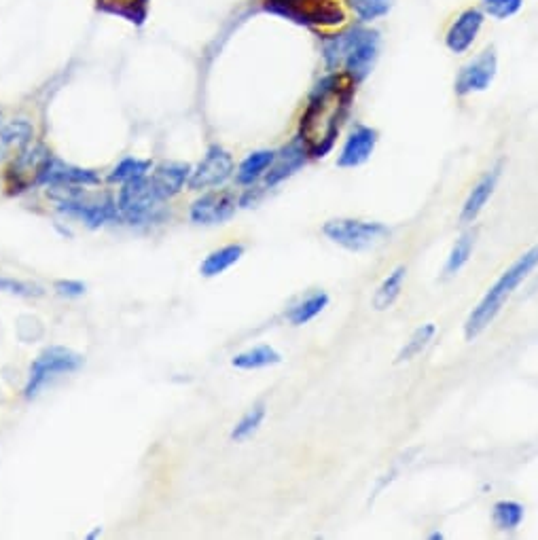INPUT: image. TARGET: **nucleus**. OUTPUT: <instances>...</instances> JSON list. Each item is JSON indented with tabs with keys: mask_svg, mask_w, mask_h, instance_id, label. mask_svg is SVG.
<instances>
[{
	"mask_svg": "<svg viewBox=\"0 0 538 540\" xmlns=\"http://www.w3.org/2000/svg\"><path fill=\"white\" fill-rule=\"evenodd\" d=\"M308 157H310V153L306 149V144L301 142L299 136L293 138L289 144H286V147H282L280 153H276L274 164H272V168H269L267 178H265L267 187H276L282 183V180L293 176L297 170L306 166Z\"/></svg>",
	"mask_w": 538,
	"mask_h": 540,
	"instance_id": "16",
	"label": "nucleus"
},
{
	"mask_svg": "<svg viewBox=\"0 0 538 540\" xmlns=\"http://www.w3.org/2000/svg\"><path fill=\"white\" fill-rule=\"evenodd\" d=\"M329 305V295L327 293H314L308 299H303L301 303H297L295 308L289 312V320L295 327H301V324H308L310 320H314L322 310H325Z\"/></svg>",
	"mask_w": 538,
	"mask_h": 540,
	"instance_id": "27",
	"label": "nucleus"
},
{
	"mask_svg": "<svg viewBox=\"0 0 538 540\" xmlns=\"http://www.w3.org/2000/svg\"><path fill=\"white\" fill-rule=\"evenodd\" d=\"M81 367H83V356L79 352L64 348V346L45 348L30 365V375L24 386V396L26 399H37V396L49 384L56 382L58 377L75 373Z\"/></svg>",
	"mask_w": 538,
	"mask_h": 540,
	"instance_id": "4",
	"label": "nucleus"
},
{
	"mask_svg": "<svg viewBox=\"0 0 538 540\" xmlns=\"http://www.w3.org/2000/svg\"><path fill=\"white\" fill-rule=\"evenodd\" d=\"M276 159V153L274 151H255L250 153L242 164L238 168V174H236V180L238 185H255L257 180L267 174V170L272 168Z\"/></svg>",
	"mask_w": 538,
	"mask_h": 540,
	"instance_id": "23",
	"label": "nucleus"
},
{
	"mask_svg": "<svg viewBox=\"0 0 538 540\" xmlns=\"http://www.w3.org/2000/svg\"><path fill=\"white\" fill-rule=\"evenodd\" d=\"M483 22H486V15H483L481 9H475V7L464 9L452 22L450 30H447L445 47L450 49L452 53H456V56H460V53H466L477 41V36L483 28Z\"/></svg>",
	"mask_w": 538,
	"mask_h": 540,
	"instance_id": "13",
	"label": "nucleus"
},
{
	"mask_svg": "<svg viewBox=\"0 0 538 540\" xmlns=\"http://www.w3.org/2000/svg\"><path fill=\"white\" fill-rule=\"evenodd\" d=\"M496 72H498L496 49L494 47L483 49L477 58L466 62L460 68L456 83H454L456 96L464 98V96H471V94L486 92V89L494 83Z\"/></svg>",
	"mask_w": 538,
	"mask_h": 540,
	"instance_id": "9",
	"label": "nucleus"
},
{
	"mask_svg": "<svg viewBox=\"0 0 538 540\" xmlns=\"http://www.w3.org/2000/svg\"><path fill=\"white\" fill-rule=\"evenodd\" d=\"M56 291L62 297H81L85 293V284L79 280H58Z\"/></svg>",
	"mask_w": 538,
	"mask_h": 540,
	"instance_id": "34",
	"label": "nucleus"
},
{
	"mask_svg": "<svg viewBox=\"0 0 538 540\" xmlns=\"http://www.w3.org/2000/svg\"><path fill=\"white\" fill-rule=\"evenodd\" d=\"M265 9L299 26H337L346 17L337 0H265Z\"/></svg>",
	"mask_w": 538,
	"mask_h": 540,
	"instance_id": "5",
	"label": "nucleus"
},
{
	"mask_svg": "<svg viewBox=\"0 0 538 540\" xmlns=\"http://www.w3.org/2000/svg\"><path fill=\"white\" fill-rule=\"evenodd\" d=\"M49 195L56 200L60 212L75 216L92 229H98L119 216L111 195L89 193L85 187H51Z\"/></svg>",
	"mask_w": 538,
	"mask_h": 540,
	"instance_id": "3",
	"label": "nucleus"
},
{
	"mask_svg": "<svg viewBox=\"0 0 538 540\" xmlns=\"http://www.w3.org/2000/svg\"><path fill=\"white\" fill-rule=\"evenodd\" d=\"M233 174V157L229 151L223 147H214L208 149L204 159L197 164V168L191 170L189 178V189L193 191H204V189H214L221 187L225 180H229Z\"/></svg>",
	"mask_w": 538,
	"mask_h": 540,
	"instance_id": "10",
	"label": "nucleus"
},
{
	"mask_svg": "<svg viewBox=\"0 0 538 540\" xmlns=\"http://www.w3.org/2000/svg\"><path fill=\"white\" fill-rule=\"evenodd\" d=\"M34 136L32 125L26 119H13L0 128V153L17 155L30 147Z\"/></svg>",
	"mask_w": 538,
	"mask_h": 540,
	"instance_id": "19",
	"label": "nucleus"
},
{
	"mask_svg": "<svg viewBox=\"0 0 538 540\" xmlns=\"http://www.w3.org/2000/svg\"><path fill=\"white\" fill-rule=\"evenodd\" d=\"M356 85L344 72H329L322 77L308 98L306 113L299 123V138L310 157H327L348 117Z\"/></svg>",
	"mask_w": 538,
	"mask_h": 540,
	"instance_id": "1",
	"label": "nucleus"
},
{
	"mask_svg": "<svg viewBox=\"0 0 538 540\" xmlns=\"http://www.w3.org/2000/svg\"><path fill=\"white\" fill-rule=\"evenodd\" d=\"M475 238H477V231L462 233L460 240L454 244L450 257H447V263H445L447 276H456L460 269L469 263V259L473 255V248H475Z\"/></svg>",
	"mask_w": 538,
	"mask_h": 540,
	"instance_id": "28",
	"label": "nucleus"
},
{
	"mask_svg": "<svg viewBox=\"0 0 538 540\" xmlns=\"http://www.w3.org/2000/svg\"><path fill=\"white\" fill-rule=\"evenodd\" d=\"M526 509L519 502L513 500H500L492 509V521L500 532H513L522 526Z\"/></svg>",
	"mask_w": 538,
	"mask_h": 540,
	"instance_id": "25",
	"label": "nucleus"
},
{
	"mask_svg": "<svg viewBox=\"0 0 538 540\" xmlns=\"http://www.w3.org/2000/svg\"><path fill=\"white\" fill-rule=\"evenodd\" d=\"M159 202L164 200H161L159 193L155 191L151 178L142 176L123 185V189L119 191L117 210L125 221L140 223L149 219L153 210L159 206Z\"/></svg>",
	"mask_w": 538,
	"mask_h": 540,
	"instance_id": "8",
	"label": "nucleus"
},
{
	"mask_svg": "<svg viewBox=\"0 0 538 540\" xmlns=\"http://www.w3.org/2000/svg\"><path fill=\"white\" fill-rule=\"evenodd\" d=\"M100 178L94 170H85L62 159L51 157L41 174V185L49 187H92L98 185Z\"/></svg>",
	"mask_w": 538,
	"mask_h": 540,
	"instance_id": "14",
	"label": "nucleus"
},
{
	"mask_svg": "<svg viewBox=\"0 0 538 540\" xmlns=\"http://www.w3.org/2000/svg\"><path fill=\"white\" fill-rule=\"evenodd\" d=\"M282 363V354L269 344H261L250 348L246 352H240L233 356L231 365L242 371H255V369H265V367H274Z\"/></svg>",
	"mask_w": 538,
	"mask_h": 540,
	"instance_id": "20",
	"label": "nucleus"
},
{
	"mask_svg": "<svg viewBox=\"0 0 538 540\" xmlns=\"http://www.w3.org/2000/svg\"><path fill=\"white\" fill-rule=\"evenodd\" d=\"M238 200L231 191H212L195 200L191 206V221L197 225H221L236 214Z\"/></svg>",
	"mask_w": 538,
	"mask_h": 540,
	"instance_id": "12",
	"label": "nucleus"
},
{
	"mask_svg": "<svg viewBox=\"0 0 538 540\" xmlns=\"http://www.w3.org/2000/svg\"><path fill=\"white\" fill-rule=\"evenodd\" d=\"M435 333H437V327L433 322L422 324V327L416 329L414 335L409 337V341L403 346V350L397 354V360H394V363H397V365L409 363V360H414L416 356H420L426 350V346L430 344V341H433Z\"/></svg>",
	"mask_w": 538,
	"mask_h": 540,
	"instance_id": "26",
	"label": "nucleus"
},
{
	"mask_svg": "<svg viewBox=\"0 0 538 540\" xmlns=\"http://www.w3.org/2000/svg\"><path fill=\"white\" fill-rule=\"evenodd\" d=\"M405 274H407V269L403 265H399L392 274H388V278L378 286V291H375V295L371 299L373 310L384 312V310L392 308V303L397 301L401 295Z\"/></svg>",
	"mask_w": 538,
	"mask_h": 540,
	"instance_id": "24",
	"label": "nucleus"
},
{
	"mask_svg": "<svg viewBox=\"0 0 538 540\" xmlns=\"http://www.w3.org/2000/svg\"><path fill=\"white\" fill-rule=\"evenodd\" d=\"M378 144V130L369 128V125H356L346 138L342 153L337 157L339 168H358L369 161Z\"/></svg>",
	"mask_w": 538,
	"mask_h": 540,
	"instance_id": "15",
	"label": "nucleus"
},
{
	"mask_svg": "<svg viewBox=\"0 0 538 540\" xmlns=\"http://www.w3.org/2000/svg\"><path fill=\"white\" fill-rule=\"evenodd\" d=\"M191 170L193 168L185 164V161H164V164L155 168L153 176L149 178L161 200H168V197L178 195L185 185H189Z\"/></svg>",
	"mask_w": 538,
	"mask_h": 540,
	"instance_id": "17",
	"label": "nucleus"
},
{
	"mask_svg": "<svg viewBox=\"0 0 538 540\" xmlns=\"http://www.w3.org/2000/svg\"><path fill=\"white\" fill-rule=\"evenodd\" d=\"M149 170H151V161L138 159V157H125L123 161H119L117 168L111 172L109 180H111V183L125 185V183H130V180L147 176Z\"/></svg>",
	"mask_w": 538,
	"mask_h": 540,
	"instance_id": "29",
	"label": "nucleus"
},
{
	"mask_svg": "<svg viewBox=\"0 0 538 540\" xmlns=\"http://www.w3.org/2000/svg\"><path fill=\"white\" fill-rule=\"evenodd\" d=\"M536 286H538V282H536V284H534V291H536Z\"/></svg>",
	"mask_w": 538,
	"mask_h": 540,
	"instance_id": "36",
	"label": "nucleus"
},
{
	"mask_svg": "<svg viewBox=\"0 0 538 540\" xmlns=\"http://www.w3.org/2000/svg\"><path fill=\"white\" fill-rule=\"evenodd\" d=\"M380 43L378 30L352 26V43L342 70L354 85H361L373 72V66L380 58Z\"/></svg>",
	"mask_w": 538,
	"mask_h": 540,
	"instance_id": "7",
	"label": "nucleus"
},
{
	"mask_svg": "<svg viewBox=\"0 0 538 540\" xmlns=\"http://www.w3.org/2000/svg\"><path fill=\"white\" fill-rule=\"evenodd\" d=\"M263 420H265V407L263 405H257L250 411H246L244 418L236 424V428L231 430V439L240 443V441H246L248 437H253L255 432L259 430V426L263 424Z\"/></svg>",
	"mask_w": 538,
	"mask_h": 540,
	"instance_id": "32",
	"label": "nucleus"
},
{
	"mask_svg": "<svg viewBox=\"0 0 538 540\" xmlns=\"http://www.w3.org/2000/svg\"><path fill=\"white\" fill-rule=\"evenodd\" d=\"M430 538H433V540H441L443 534H441V532H433V534H430Z\"/></svg>",
	"mask_w": 538,
	"mask_h": 540,
	"instance_id": "35",
	"label": "nucleus"
},
{
	"mask_svg": "<svg viewBox=\"0 0 538 540\" xmlns=\"http://www.w3.org/2000/svg\"><path fill=\"white\" fill-rule=\"evenodd\" d=\"M524 7V0H481L483 15H490L494 20H509Z\"/></svg>",
	"mask_w": 538,
	"mask_h": 540,
	"instance_id": "33",
	"label": "nucleus"
},
{
	"mask_svg": "<svg viewBox=\"0 0 538 540\" xmlns=\"http://www.w3.org/2000/svg\"><path fill=\"white\" fill-rule=\"evenodd\" d=\"M350 9L363 24H371L375 20H382L384 15H388L392 0H348Z\"/></svg>",
	"mask_w": 538,
	"mask_h": 540,
	"instance_id": "30",
	"label": "nucleus"
},
{
	"mask_svg": "<svg viewBox=\"0 0 538 540\" xmlns=\"http://www.w3.org/2000/svg\"><path fill=\"white\" fill-rule=\"evenodd\" d=\"M350 43H352V28L322 39V60H325V66L329 72H337L344 68L346 56L350 51Z\"/></svg>",
	"mask_w": 538,
	"mask_h": 540,
	"instance_id": "21",
	"label": "nucleus"
},
{
	"mask_svg": "<svg viewBox=\"0 0 538 540\" xmlns=\"http://www.w3.org/2000/svg\"><path fill=\"white\" fill-rule=\"evenodd\" d=\"M242 257H244V246L240 244L223 246L219 250L210 252V255L204 259V263L200 265V274L204 278H217L223 272H227L231 265H236Z\"/></svg>",
	"mask_w": 538,
	"mask_h": 540,
	"instance_id": "22",
	"label": "nucleus"
},
{
	"mask_svg": "<svg viewBox=\"0 0 538 540\" xmlns=\"http://www.w3.org/2000/svg\"><path fill=\"white\" fill-rule=\"evenodd\" d=\"M538 267V244L532 246L528 252H524L505 274H502L490 291L483 295L477 308L471 312V316L466 318L464 324V337L466 341L477 339L483 331H486L494 318L500 314V310L505 308L507 299L517 291V286L522 284L534 269Z\"/></svg>",
	"mask_w": 538,
	"mask_h": 540,
	"instance_id": "2",
	"label": "nucleus"
},
{
	"mask_svg": "<svg viewBox=\"0 0 538 540\" xmlns=\"http://www.w3.org/2000/svg\"><path fill=\"white\" fill-rule=\"evenodd\" d=\"M51 159L45 147H28L13 157V164L7 172V183L11 191H26L32 185H41V174Z\"/></svg>",
	"mask_w": 538,
	"mask_h": 540,
	"instance_id": "11",
	"label": "nucleus"
},
{
	"mask_svg": "<svg viewBox=\"0 0 538 540\" xmlns=\"http://www.w3.org/2000/svg\"><path fill=\"white\" fill-rule=\"evenodd\" d=\"M500 174H502V161H498L492 170H488L479 178V183L473 187V191L469 193V197H466V202L462 206V212H460L462 223H475L477 221V216L481 214L483 208H486L490 197L496 191Z\"/></svg>",
	"mask_w": 538,
	"mask_h": 540,
	"instance_id": "18",
	"label": "nucleus"
},
{
	"mask_svg": "<svg viewBox=\"0 0 538 540\" xmlns=\"http://www.w3.org/2000/svg\"><path fill=\"white\" fill-rule=\"evenodd\" d=\"M322 233H325L333 244L342 246L346 250L365 252L382 244L390 236V229L382 223H371V221L333 219L325 223Z\"/></svg>",
	"mask_w": 538,
	"mask_h": 540,
	"instance_id": "6",
	"label": "nucleus"
},
{
	"mask_svg": "<svg viewBox=\"0 0 538 540\" xmlns=\"http://www.w3.org/2000/svg\"><path fill=\"white\" fill-rule=\"evenodd\" d=\"M0 293L24 297V299H37V297L45 295V288L39 286V284H34V282H28V280L0 276Z\"/></svg>",
	"mask_w": 538,
	"mask_h": 540,
	"instance_id": "31",
	"label": "nucleus"
}]
</instances>
